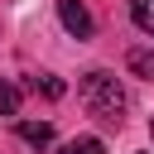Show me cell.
<instances>
[{"label":"cell","instance_id":"cell-8","mask_svg":"<svg viewBox=\"0 0 154 154\" xmlns=\"http://www.w3.org/2000/svg\"><path fill=\"white\" fill-rule=\"evenodd\" d=\"M34 91H43V96H63V82L43 72V77H34Z\"/></svg>","mask_w":154,"mask_h":154},{"label":"cell","instance_id":"cell-9","mask_svg":"<svg viewBox=\"0 0 154 154\" xmlns=\"http://www.w3.org/2000/svg\"><path fill=\"white\" fill-rule=\"evenodd\" d=\"M149 135H154V120H149Z\"/></svg>","mask_w":154,"mask_h":154},{"label":"cell","instance_id":"cell-5","mask_svg":"<svg viewBox=\"0 0 154 154\" xmlns=\"http://www.w3.org/2000/svg\"><path fill=\"white\" fill-rule=\"evenodd\" d=\"M130 19H135L144 34H154V0H130Z\"/></svg>","mask_w":154,"mask_h":154},{"label":"cell","instance_id":"cell-4","mask_svg":"<svg viewBox=\"0 0 154 154\" xmlns=\"http://www.w3.org/2000/svg\"><path fill=\"white\" fill-rule=\"evenodd\" d=\"M130 72L154 82V48H135V53H130Z\"/></svg>","mask_w":154,"mask_h":154},{"label":"cell","instance_id":"cell-6","mask_svg":"<svg viewBox=\"0 0 154 154\" xmlns=\"http://www.w3.org/2000/svg\"><path fill=\"white\" fill-rule=\"evenodd\" d=\"M58 154H106L101 149V140H91V135H82V140H67Z\"/></svg>","mask_w":154,"mask_h":154},{"label":"cell","instance_id":"cell-2","mask_svg":"<svg viewBox=\"0 0 154 154\" xmlns=\"http://www.w3.org/2000/svg\"><path fill=\"white\" fill-rule=\"evenodd\" d=\"M58 19L72 38H91V14H87L82 0H58Z\"/></svg>","mask_w":154,"mask_h":154},{"label":"cell","instance_id":"cell-7","mask_svg":"<svg viewBox=\"0 0 154 154\" xmlns=\"http://www.w3.org/2000/svg\"><path fill=\"white\" fill-rule=\"evenodd\" d=\"M14 111H19V87L0 82V116H14Z\"/></svg>","mask_w":154,"mask_h":154},{"label":"cell","instance_id":"cell-1","mask_svg":"<svg viewBox=\"0 0 154 154\" xmlns=\"http://www.w3.org/2000/svg\"><path fill=\"white\" fill-rule=\"evenodd\" d=\"M82 106H87L96 120L120 125V116H125V87H120L111 72H87V77H82Z\"/></svg>","mask_w":154,"mask_h":154},{"label":"cell","instance_id":"cell-3","mask_svg":"<svg viewBox=\"0 0 154 154\" xmlns=\"http://www.w3.org/2000/svg\"><path fill=\"white\" fill-rule=\"evenodd\" d=\"M19 140L34 144V149H43V144H53V125L48 120H19Z\"/></svg>","mask_w":154,"mask_h":154}]
</instances>
